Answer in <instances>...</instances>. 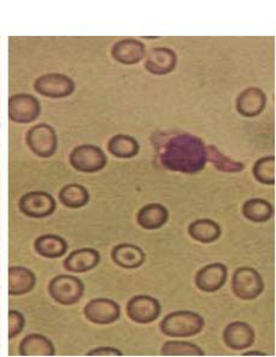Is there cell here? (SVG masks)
I'll list each match as a JSON object with an SVG mask.
<instances>
[{
  "label": "cell",
  "instance_id": "6da1fadb",
  "mask_svg": "<svg viewBox=\"0 0 276 357\" xmlns=\"http://www.w3.org/2000/svg\"><path fill=\"white\" fill-rule=\"evenodd\" d=\"M159 161L171 172L197 174L207 165L206 144L201 138L189 133L174 135L163 146Z\"/></svg>",
  "mask_w": 276,
  "mask_h": 357
},
{
  "label": "cell",
  "instance_id": "7a4b0ae2",
  "mask_svg": "<svg viewBox=\"0 0 276 357\" xmlns=\"http://www.w3.org/2000/svg\"><path fill=\"white\" fill-rule=\"evenodd\" d=\"M204 328V319L191 310H176L166 314L159 324L163 335L171 338H189L199 335Z\"/></svg>",
  "mask_w": 276,
  "mask_h": 357
},
{
  "label": "cell",
  "instance_id": "3957f363",
  "mask_svg": "<svg viewBox=\"0 0 276 357\" xmlns=\"http://www.w3.org/2000/svg\"><path fill=\"white\" fill-rule=\"evenodd\" d=\"M86 285L72 275H58L48 284V293L54 301L63 306H73L81 301Z\"/></svg>",
  "mask_w": 276,
  "mask_h": 357
},
{
  "label": "cell",
  "instance_id": "277c9868",
  "mask_svg": "<svg viewBox=\"0 0 276 357\" xmlns=\"http://www.w3.org/2000/svg\"><path fill=\"white\" fill-rule=\"evenodd\" d=\"M231 287L236 298L243 301H252L263 293L264 282L257 270L242 266L232 275Z\"/></svg>",
  "mask_w": 276,
  "mask_h": 357
},
{
  "label": "cell",
  "instance_id": "5b68a950",
  "mask_svg": "<svg viewBox=\"0 0 276 357\" xmlns=\"http://www.w3.org/2000/svg\"><path fill=\"white\" fill-rule=\"evenodd\" d=\"M70 163L81 173L92 174L106 168L108 158L99 146L83 144L74 148L72 153H70Z\"/></svg>",
  "mask_w": 276,
  "mask_h": 357
},
{
  "label": "cell",
  "instance_id": "8992f818",
  "mask_svg": "<svg viewBox=\"0 0 276 357\" xmlns=\"http://www.w3.org/2000/svg\"><path fill=\"white\" fill-rule=\"evenodd\" d=\"M26 145L41 158H51L58 150V135L48 123H38L26 132Z\"/></svg>",
  "mask_w": 276,
  "mask_h": 357
},
{
  "label": "cell",
  "instance_id": "52a82bcc",
  "mask_svg": "<svg viewBox=\"0 0 276 357\" xmlns=\"http://www.w3.org/2000/svg\"><path fill=\"white\" fill-rule=\"evenodd\" d=\"M36 93L48 98H65L76 90V83L63 73H46L35 81Z\"/></svg>",
  "mask_w": 276,
  "mask_h": 357
},
{
  "label": "cell",
  "instance_id": "ba28073f",
  "mask_svg": "<svg viewBox=\"0 0 276 357\" xmlns=\"http://www.w3.org/2000/svg\"><path fill=\"white\" fill-rule=\"evenodd\" d=\"M128 318L136 324H151L161 317L162 305L157 298L149 295H136L128 301L126 306Z\"/></svg>",
  "mask_w": 276,
  "mask_h": 357
},
{
  "label": "cell",
  "instance_id": "9c48e42d",
  "mask_svg": "<svg viewBox=\"0 0 276 357\" xmlns=\"http://www.w3.org/2000/svg\"><path fill=\"white\" fill-rule=\"evenodd\" d=\"M18 208L30 218H44L56 213V202L48 192L31 191L22 196Z\"/></svg>",
  "mask_w": 276,
  "mask_h": 357
},
{
  "label": "cell",
  "instance_id": "30bf717a",
  "mask_svg": "<svg viewBox=\"0 0 276 357\" xmlns=\"http://www.w3.org/2000/svg\"><path fill=\"white\" fill-rule=\"evenodd\" d=\"M41 114V103L34 95L16 94L9 98V118L16 123H33Z\"/></svg>",
  "mask_w": 276,
  "mask_h": 357
},
{
  "label": "cell",
  "instance_id": "8fae6325",
  "mask_svg": "<svg viewBox=\"0 0 276 357\" xmlns=\"http://www.w3.org/2000/svg\"><path fill=\"white\" fill-rule=\"evenodd\" d=\"M84 315L90 323L96 325H111L120 319L121 307L111 298H97L84 307Z\"/></svg>",
  "mask_w": 276,
  "mask_h": 357
},
{
  "label": "cell",
  "instance_id": "7c38bea8",
  "mask_svg": "<svg viewBox=\"0 0 276 357\" xmlns=\"http://www.w3.org/2000/svg\"><path fill=\"white\" fill-rule=\"evenodd\" d=\"M227 275V268L224 264H209L196 273V288L204 293H216L225 285Z\"/></svg>",
  "mask_w": 276,
  "mask_h": 357
},
{
  "label": "cell",
  "instance_id": "4fadbf2b",
  "mask_svg": "<svg viewBox=\"0 0 276 357\" xmlns=\"http://www.w3.org/2000/svg\"><path fill=\"white\" fill-rule=\"evenodd\" d=\"M226 347L234 351H244L255 343V331L244 321H232L222 333Z\"/></svg>",
  "mask_w": 276,
  "mask_h": 357
},
{
  "label": "cell",
  "instance_id": "5bb4252c",
  "mask_svg": "<svg viewBox=\"0 0 276 357\" xmlns=\"http://www.w3.org/2000/svg\"><path fill=\"white\" fill-rule=\"evenodd\" d=\"M267 106V95L256 86H250L238 95L236 101V109L244 118L259 116Z\"/></svg>",
  "mask_w": 276,
  "mask_h": 357
},
{
  "label": "cell",
  "instance_id": "9a60e30c",
  "mask_svg": "<svg viewBox=\"0 0 276 357\" xmlns=\"http://www.w3.org/2000/svg\"><path fill=\"white\" fill-rule=\"evenodd\" d=\"M177 65V56L171 48L156 47L146 54L145 68L154 76H165L172 73Z\"/></svg>",
  "mask_w": 276,
  "mask_h": 357
},
{
  "label": "cell",
  "instance_id": "2e32d148",
  "mask_svg": "<svg viewBox=\"0 0 276 357\" xmlns=\"http://www.w3.org/2000/svg\"><path fill=\"white\" fill-rule=\"evenodd\" d=\"M111 56L120 64H139L146 56V47L136 38H124L115 43L111 48Z\"/></svg>",
  "mask_w": 276,
  "mask_h": 357
},
{
  "label": "cell",
  "instance_id": "e0dca14e",
  "mask_svg": "<svg viewBox=\"0 0 276 357\" xmlns=\"http://www.w3.org/2000/svg\"><path fill=\"white\" fill-rule=\"evenodd\" d=\"M99 261V252L91 247H86L71 252L64 260V268L68 273H84L97 268Z\"/></svg>",
  "mask_w": 276,
  "mask_h": 357
},
{
  "label": "cell",
  "instance_id": "ac0fdd59",
  "mask_svg": "<svg viewBox=\"0 0 276 357\" xmlns=\"http://www.w3.org/2000/svg\"><path fill=\"white\" fill-rule=\"evenodd\" d=\"M111 259L120 268L134 270L140 268L146 260V255L140 247L132 243H120L111 251Z\"/></svg>",
  "mask_w": 276,
  "mask_h": 357
},
{
  "label": "cell",
  "instance_id": "d6986e66",
  "mask_svg": "<svg viewBox=\"0 0 276 357\" xmlns=\"http://www.w3.org/2000/svg\"><path fill=\"white\" fill-rule=\"evenodd\" d=\"M169 220V211L164 205L151 203L145 205L138 211L136 222L146 230L161 229Z\"/></svg>",
  "mask_w": 276,
  "mask_h": 357
},
{
  "label": "cell",
  "instance_id": "ffe728a7",
  "mask_svg": "<svg viewBox=\"0 0 276 357\" xmlns=\"http://www.w3.org/2000/svg\"><path fill=\"white\" fill-rule=\"evenodd\" d=\"M18 351L21 356H54L56 347L48 337L31 333L22 340Z\"/></svg>",
  "mask_w": 276,
  "mask_h": 357
},
{
  "label": "cell",
  "instance_id": "44dd1931",
  "mask_svg": "<svg viewBox=\"0 0 276 357\" xmlns=\"http://www.w3.org/2000/svg\"><path fill=\"white\" fill-rule=\"evenodd\" d=\"M36 285L35 273L24 266H11L9 268L10 296H22L29 294Z\"/></svg>",
  "mask_w": 276,
  "mask_h": 357
},
{
  "label": "cell",
  "instance_id": "7402d4cb",
  "mask_svg": "<svg viewBox=\"0 0 276 357\" xmlns=\"http://www.w3.org/2000/svg\"><path fill=\"white\" fill-rule=\"evenodd\" d=\"M35 251L47 259H58L67 253L68 245L59 235L44 234L35 240Z\"/></svg>",
  "mask_w": 276,
  "mask_h": 357
},
{
  "label": "cell",
  "instance_id": "603a6c76",
  "mask_svg": "<svg viewBox=\"0 0 276 357\" xmlns=\"http://www.w3.org/2000/svg\"><path fill=\"white\" fill-rule=\"evenodd\" d=\"M188 234L193 240L201 243H212L221 236V227L209 218H200L191 222L188 227Z\"/></svg>",
  "mask_w": 276,
  "mask_h": 357
},
{
  "label": "cell",
  "instance_id": "cb8c5ba5",
  "mask_svg": "<svg viewBox=\"0 0 276 357\" xmlns=\"http://www.w3.org/2000/svg\"><path fill=\"white\" fill-rule=\"evenodd\" d=\"M243 216L254 223H264L274 216V206L262 198H251L242 208Z\"/></svg>",
  "mask_w": 276,
  "mask_h": 357
},
{
  "label": "cell",
  "instance_id": "d4e9b609",
  "mask_svg": "<svg viewBox=\"0 0 276 357\" xmlns=\"http://www.w3.org/2000/svg\"><path fill=\"white\" fill-rule=\"evenodd\" d=\"M108 150L115 158L128 160L136 158L140 150V145L134 137L116 135L108 142Z\"/></svg>",
  "mask_w": 276,
  "mask_h": 357
},
{
  "label": "cell",
  "instance_id": "484cf974",
  "mask_svg": "<svg viewBox=\"0 0 276 357\" xmlns=\"http://www.w3.org/2000/svg\"><path fill=\"white\" fill-rule=\"evenodd\" d=\"M59 200L66 208H81L89 203V191L79 183H70L60 190Z\"/></svg>",
  "mask_w": 276,
  "mask_h": 357
},
{
  "label": "cell",
  "instance_id": "4316f807",
  "mask_svg": "<svg viewBox=\"0 0 276 357\" xmlns=\"http://www.w3.org/2000/svg\"><path fill=\"white\" fill-rule=\"evenodd\" d=\"M206 153H207V162H211L216 169L227 174L241 173L244 170V165L242 162L236 161L234 158L226 156L221 153L216 145H206Z\"/></svg>",
  "mask_w": 276,
  "mask_h": 357
},
{
  "label": "cell",
  "instance_id": "83f0119b",
  "mask_svg": "<svg viewBox=\"0 0 276 357\" xmlns=\"http://www.w3.org/2000/svg\"><path fill=\"white\" fill-rule=\"evenodd\" d=\"M163 356H204L201 347L183 340H168L161 349Z\"/></svg>",
  "mask_w": 276,
  "mask_h": 357
},
{
  "label": "cell",
  "instance_id": "f1b7e54d",
  "mask_svg": "<svg viewBox=\"0 0 276 357\" xmlns=\"http://www.w3.org/2000/svg\"><path fill=\"white\" fill-rule=\"evenodd\" d=\"M275 165V156H273V155L272 156H264V158H259L252 167L254 178L262 185L274 186L276 181Z\"/></svg>",
  "mask_w": 276,
  "mask_h": 357
},
{
  "label": "cell",
  "instance_id": "f546056e",
  "mask_svg": "<svg viewBox=\"0 0 276 357\" xmlns=\"http://www.w3.org/2000/svg\"><path fill=\"white\" fill-rule=\"evenodd\" d=\"M26 328V318L18 310H11L9 312V338L13 340L19 336V333Z\"/></svg>",
  "mask_w": 276,
  "mask_h": 357
},
{
  "label": "cell",
  "instance_id": "4dcf8cb0",
  "mask_svg": "<svg viewBox=\"0 0 276 357\" xmlns=\"http://www.w3.org/2000/svg\"><path fill=\"white\" fill-rule=\"evenodd\" d=\"M124 354L119 349L113 347H98L86 353V356H122Z\"/></svg>",
  "mask_w": 276,
  "mask_h": 357
},
{
  "label": "cell",
  "instance_id": "1f68e13d",
  "mask_svg": "<svg viewBox=\"0 0 276 357\" xmlns=\"http://www.w3.org/2000/svg\"><path fill=\"white\" fill-rule=\"evenodd\" d=\"M243 356H267V354L263 351H259V350H254V351H247V353L243 354Z\"/></svg>",
  "mask_w": 276,
  "mask_h": 357
}]
</instances>
